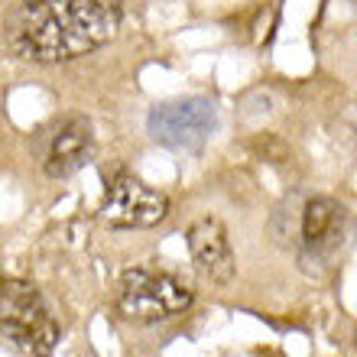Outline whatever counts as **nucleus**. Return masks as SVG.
<instances>
[{
    "label": "nucleus",
    "mask_w": 357,
    "mask_h": 357,
    "mask_svg": "<svg viewBox=\"0 0 357 357\" xmlns=\"http://www.w3.org/2000/svg\"><path fill=\"white\" fill-rule=\"evenodd\" d=\"M94 156V130L85 117H62L39 137V162L49 178H68Z\"/></svg>",
    "instance_id": "0eeeda50"
},
{
    "label": "nucleus",
    "mask_w": 357,
    "mask_h": 357,
    "mask_svg": "<svg viewBox=\"0 0 357 357\" xmlns=\"http://www.w3.org/2000/svg\"><path fill=\"white\" fill-rule=\"evenodd\" d=\"M218 114L208 98H178L156 104L146 117V130L156 143L169 150H202L215 133Z\"/></svg>",
    "instance_id": "39448f33"
},
{
    "label": "nucleus",
    "mask_w": 357,
    "mask_h": 357,
    "mask_svg": "<svg viewBox=\"0 0 357 357\" xmlns=\"http://www.w3.org/2000/svg\"><path fill=\"white\" fill-rule=\"evenodd\" d=\"M188 254L202 280L215 286L234 280V250L227 241V227L218 218H198L188 227Z\"/></svg>",
    "instance_id": "6e6552de"
},
{
    "label": "nucleus",
    "mask_w": 357,
    "mask_h": 357,
    "mask_svg": "<svg viewBox=\"0 0 357 357\" xmlns=\"http://www.w3.org/2000/svg\"><path fill=\"white\" fill-rule=\"evenodd\" d=\"M0 331L33 357H49L59 344V321L26 280H0Z\"/></svg>",
    "instance_id": "7ed1b4c3"
},
{
    "label": "nucleus",
    "mask_w": 357,
    "mask_h": 357,
    "mask_svg": "<svg viewBox=\"0 0 357 357\" xmlns=\"http://www.w3.org/2000/svg\"><path fill=\"white\" fill-rule=\"evenodd\" d=\"M169 215V198L160 188H150L143 178L130 172H114L104 188L98 221L114 231H133V227H153L166 221Z\"/></svg>",
    "instance_id": "20e7f679"
},
{
    "label": "nucleus",
    "mask_w": 357,
    "mask_h": 357,
    "mask_svg": "<svg viewBox=\"0 0 357 357\" xmlns=\"http://www.w3.org/2000/svg\"><path fill=\"white\" fill-rule=\"evenodd\" d=\"M192 289L185 282L156 266H133L121 276L117 286V312L133 325L169 321L192 309Z\"/></svg>",
    "instance_id": "f03ea898"
},
{
    "label": "nucleus",
    "mask_w": 357,
    "mask_h": 357,
    "mask_svg": "<svg viewBox=\"0 0 357 357\" xmlns=\"http://www.w3.org/2000/svg\"><path fill=\"white\" fill-rule=\"evenodd\" d=\"M348 237V211L335 198L315 195L302 205L299 231H296V250L302 264H328L341 250Z\"/></svg>",
    "instance_id": "423d86ee"
},
{
    "label": "nucleus",
    "mask_w": 357,
    "mask_h": 357,
    "mask_svg": "<svg viewBox=\"0 0 357 357\" xmlns=\"http://www.w3.org/2000/svg\"><path fill=\"white\" fill-rule=\"evenodd\" d=\"M123 0H20L7 17V43L29 62H68L117 33Z\"/></svg>",
    "instance_id": "f257e3e1"
}]
</instances>
